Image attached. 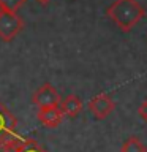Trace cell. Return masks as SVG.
I'll return each mask as SVG.
<instances>
[{"instance_id": "7", "label": "cell", "mask_w": 147, "mask_h": 152, "mask_svg": "<svg viewBox=\"0 0 147 152\" xmlns=\"http://www.w3.org/2000/svg\"><path fill=\"white\" fill-rule=\"evenodd\" d=\"M38 121L49 128H55L63 121V113H62L60 106L38 108Z\"/></svg>"}, {"instance_id": "13", "label": "cell", "mask_w": 147, "mask_h": 152, "mask_svg": "<svg viewBox=\"0 0 147 152\" xmlns=\"http://www.w3.org/2000/svg\"><path fill=\"white\" fill-rule=\"evenodd\" d=\"M5 11V8H3V5H2V2H0V14H2Z\"/></svg>"}, {"instance_id": "6", "label": "cell", "mask_w": 147, "mask_h": 152, "mask_svg": "<svg viewBox=\"0 0 147 152\" xmlns=\"http://www.w3.org/2000/svg\"><path fill=\"white\" fill-rule=\"evenodd\" d=\"M89 111L93 114L95 119H106L114 111V102L106 94H100L95 98L90 100Z\"/></svg>"}, {"instance_id": "11", "label": "cell", "mask_w": 147, "mask_h": 152, "mask_svg": "<svg viewBox=\"0 0 147 152\" xmlns=\"http://www.w3.org/2000/svg\"><path fill=\"white\" fill-rule=\"evenodd\" d=\"M138 113H139V116H141L142 121H146V122H147V100H146V102H144V103H142L141 106H139V109H138Z\"/></svg>"}, {"instance_id": "4", "label": "cell", "mask_w": 147, "mask_h": 152, "mask_svg": "<svg viewBox=\"0 0 147 152\" xmlns=\"http://www.w3.org/2000/svg\"><path fill=\"white\" fill-rule=\"evenodd\" d=\"M17 121L13 116V113L0 102V146L7 144L16 136Z\"/></svg>"}, {"instance_id": "12", "label": "cell", "mask_w": 147, "mask_h": 152, "mask_svg": "<svg viewBox=\"0 0 147 152\" xmlns=\"http://www.w3.org/2000/svg\"><path fill=\"white\" fill-rule=\"evenodd\" d=\"M36 2L40 3V5H47V3L51 2V0H36Z\"/></svg>"}, {"instance_id": "1", "label": "cell", "mask_w": 147, "mask_h": 152, "mask_svg": "<svg viewBox=\"0 0 147 152\" xmlns=\"http://www.w3.org/2000/svg\"><path fill=\"white\" fill-rule=\"evenodd\" d=\"M106 14L122 32H130L144 18V8L138 0H116L106 10Z\"/></svg>"}, {"instance_id": "8", "label": "cell", "mask_w": 147, "mask_h": 152, "mask_svg": "<svg viewBox=\"0 0 147 152\" xmlns=\"http://www.w3.org/2000/svg\"><path fill=\"white\" fill-rule=\"evenodd\" d=\"M59 106L62 109V113H63V116L76 117L81 111H82V100H81L78 95L71 94L68 97H65L63 100H60Z\"/></svg>"}, {"instance_id": "9", "label": "cell", "mask_w": 147, "mask_h": 152, "mask_svg": "<svg viewBox=\"0 0 147 152\" xmlns=\"http://www.w3.org/2000/svg\"><path fill=\"white\" fill-rule=\"evenodd\" d=\"M120 152H147V147L142 144V141L136 136H130L123 141Z\"/></svg>"}, {"instance_id": "5", "label": "cell", "mask_w": 147, "mask_h": 152, "mask_svg": "<svg viewBox=\"0 0 147 152\" xmlns=\"http://www.w3.org/2000/svg\"><path fill=\"white\" fill-rule=\"evenodd\" d=\"M0 152H47V149H44L33 138H25V140L13 138L7 144L0 146Z\"/></svg>"}, {"instance_id": "10", "label": "cell", "mask_w": 147, "mask_h": 152, "mask_svg": "<svg viewBox=\"0 0 147 152\" xmlns=\"http://www.w3.org/2000/svg\"><path fill=\"white\" fill-rule=\"evenodd\" d=\"M3 5V8L7 10V11H14L17 13V10L24 7V3L27 2V0H0Z\"/></svg>"}, {"instance_id": "3", "label": "cell", "mask_w": 147, "mask_h": 152, "mask_svg": "<svg viewBox=\"0 0 147 152\" xmlns=\"http://www.w3.org/2000/svg\"><path fill=\"white\" fill-rule=\"evenodd\" d=\"M60 95L57 89L52 84L46 83L40 86L32 95V103L38 108H51V106H59L60 104Z\"/></svg>"}, {"instance_id": "2", "label": "cell", "mask_w": 147, "mask_h": 152, "mask_svg": "<svg viewBox=\"0 0 147 152\" xmlns=\"http://www.w3.org/2000/svg\"><path fill=\"white\" fill-rule=\"evenodd\" d=\"M24 28V21L17 13L5 11L0 14V40L9 43L16 38Z\"/></svg>"}]
</instances>
